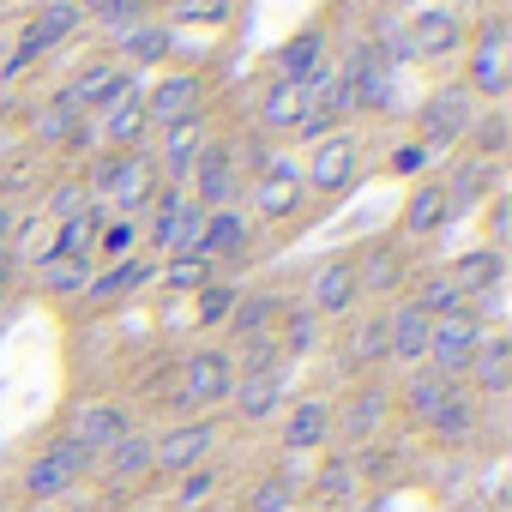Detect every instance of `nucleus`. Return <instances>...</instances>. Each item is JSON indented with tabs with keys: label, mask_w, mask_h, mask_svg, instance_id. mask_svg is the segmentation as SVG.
Listing matches in <instances>:
<instances>
[{
	"label": "nucleus",
	"mask_w": 512,
	"mask_h": 512,
	"mask_svg": "<svg viewBox=\"0 0 512 512\" xmlns=\"http://www.w3.org/2000/svg\"><path fill=\"white\" fill-rule=\"evenodd\" d=\"M85 193H97V199H109L121 217H133V211L157 193V163H151V151H109V157H97L91 175H85Z\"/></svg>",
	"instance_id": "1"
},
{
	"label": "nucleus",
	"mask_w": 512,
	"mask_h": 512,
	"mask_svg": "<svg viewBox=\"0 0 512 512\" xmlns=\"http://www.w3.org/2000/svg\"><path fill=\"white\" fill-rule=\"evenodd\" d=\"M470 121H476V97H470V85L464 79H452V85H440L428 103H422V115H416V145L434 157V151H452L464 133H470Z\"/></svg>",
	"instance_id": "2"
},
{
	"label": "nucleus",
	"mask_w": 512,
	"mask_h": 512,
	"mask_svg": "<svg viewBox=\"0 0 512 512\" xmlns=\"http://www.w3.org/2000/svg\"><path fill=\"white\" fill-rule=\"evenodd\" d=\"M482 332H488V320H482L476 308L434 320V326H428V362H422V368H434L440 380H464V374H470V356H476V344H482Z\"/></svg>",
	"instance_id": "3"
},
{
	"label": "nucleus",
	"mask_w": 512,
	"mask_h": 512,
	"mask_svg": "<svg viewBox=\"0 0 512 512\" xmlns=\"http://www.w3.org/2000/svg\"><path fill=\"white\" fill-rule=\"evenodd\" d=\"M229 392H235V356L217 350V344H205V350H193L181 362L175 410H217V404H229Z\"/></svg>",
	"instance_id": "4"
},
{
	"label": "nucleus",
	"mask_w": 512,
	"mask_h": 512,
	"mask_svg": "<svg viewBox=\"0 0 512 512\" xmlns=\"http://www.w3.org/2000/svg\"><path fill=\"white\" fill-rule=\"evenodd\" d=\"M211 452H217V422H211V416L169 422L163 434H151V476L199 470V464H211Z\"/></svg>",
	"instance_id": "5"
},
{
	"label": "nucleus",
	"mask_w": 512,
	"mask_h": 512,
	"mask_svg": "<svg viewBox=\"0 0 512 512\" xmlns=\"http://www.w3.org/2000/svg\"><path fill=\"white\" fill-rule=\"evenodd\" d=\"M85 470H91V458L61 434V440H49V446L25 464V500H61L67 488L85 482Z\"/></svg>",
	"instance_id": "6"
},
{
	"label": "nucleus",
	"mask_w": 512,
	"mask_h": 512,
	"mask_svg": "<svg viewBox=\"0 0 512 512\" xmlns=\"http://www.w3.org/2000/svg\"><path fill=\"white\" fill-rule=\"evenodd\" d=\"M139 109H145V127L199 121V109H205V79H199L193 67H181V73H163L151 91H139Z\"/></svg>",
	"instance_id": "7"
},
{
	"label": "nucleus",
	"mask_w": 512,
	"mask_h": 512,
	"mask_svg": "<svg viewBox=\"0 0 512 512\" xmlns=\"http://www.w3.org/2000/svg\"><path fill=\"white\" fill-rule=\"evenodd\" d=\"M356 169H362V139L350 127H338V133L314 139V157H308V181L302 187L320 193V199H332V193H344L356 181Z\"/></svg>",
	"instance_id": "8"
},
{
	"label": "nucleus",
	"mask_w": 512,
	"mask_h": 512,
	"mask_svg": "<svg viewBox=\"0 0 512 512\" xmlns=\"http://www.w3.org/2000/svg\"><path fill=\"white\" fill-rule=\"evenodd\" d=\"M121 434H133V416H127V404H109V398H91V404H79L73 410V422H67V440L97 464Z\"/></svg>",
	"instance_id": "9"
},
{
	"label": "nucleus",
	"mask_w": 512,
	"mask_h": 512,
	"mask_svg": "<svg viewBox=\"0 0 512 512\" xmlns=\"http://www.w3.org/2000/svg\"><path fill=\"white\" fill-rule=\"evenodd\" d=\"M247 199H253V211H260L266 223H290L302 205H308V187H302V175L284 163V157H272L260 175H253V187H247Z\"/></svg>",
	"instance_id": "10"
},
{
	"label": "nucleus",
	"mask_w": 512,
	"mask_h": 512,
	"mask_svg": "<svg viewBox=\"0 0 512 512\" xmlns=\"http://www.w3.org/2000/svg\"><path fill=\"white\" fill-rule=\"evenodd\" d=\"M139 91H145V85L127 73V79L109 91V103H103V109H91V115H97V133H103L115 151H139V133H145V109H139Z\"/></svg>",
	"instance_id": "11"
},
{
	"label": "nucleus",
	"mask_w": 512,
	"mask_h": 512,
	"mask_svg": "<svg viewBox=\"0 0 512 512\" xmlns=\"http://www.w3.org/2000/svg\"><path fill=\"white\" fill-rule=\"evenodd\" d=\"M470 37H464V19L458 13H446V7H422V13H410V25H404V55H458Z\"/></svg>",
	"instance_id": "12"
},
{
	"label": "nucleus",
	"mask_w": 512,
	"mask_h": 512,
	"mask_svg": "<svg viewBox=\"0 0 512 512\" xmlns=\"http://www.w3.org/2000/svg\"><path fill=\"white\" fill-rule=\"evenodd\" d=\"M187 199H193L199 211H223V205L235 199V151H229V145H205V151H199V163H193V175H187Z\"/></svg>",
	"instance_id": "13"
},
{
	"label": "nucleus",
	"mask_w": 512,
	"mask_h": 512,
	"mask_svg": "<svg viewBox=\"0 0 512 512\" xmlns=\"http://www.w3.org/2000/svg\"><path fill=\"white\" fill-rule=\"evenodd\" d=\"M356 296H362V284H356V260H350V253H338V260L314 266V278H308V308H314L320 320L350 314Z\"/></svg>",
	"instance_id": "14"
},
{
	"label": "nucleus",
	"mask_w": 512,
	"mask_h": 512,
	"mask_svg": "<svg viewBox=\"0 0 512 512\" xmlns=\"http://www.w3.org/2000/svg\"><path fill=\"white\" fill-rule=\"evenodd\" d=\"M278 314H284V302H278L272 290H241V302H235V314L223 320V332H229L235 350H247V344H260V338H278ZM235 350H229V356H235Z\"/></svg>",
	"instance_id": "15"
},
{
	"label": "nucleus",
	"mask_w": 512,
	"mask_h": 512,
	"mask_svg": "<svg viewBox=\"0 0 512 512\" xmlns=\"http://www.w3.org/2000/svg\"><path fill=\"white\" fill-rule=\"evenodd\" d=\"M284 368H253V374H235V392H229V410L241 422H272L284 410Z\"/></svg>",
	"instance_id": "16"
},
{
	"label": "nucleus",
	"mask_w": 512,
	"mask_h": 512,
	"mask_svg": "<svg viewBox=\"0 0 512 512\" xmlns=\"http://www.w3.org/2000/svg\"><path fill=\"white\" fill-rule=\"evenodd\" d=\"M247 241H253V229H247V217H241L235 205L205 211V229H199V260H211V266H241V260H247Z\"/></svg>",
	"instance_id": "17"
},
{
	"label": "nucleus",
	"mask_w": 512,
	"mask_h": 512,
	"mask_svg": "<svg viewBox=\"0 0 512 512\" xmlns=\"http://www.w3.org/2000/svg\"><path fill=\"white\" fill-rule=\"evenodd\" d=\"M320 67H332V61H326V31H320V25L284 37L278 55H272V79H284V85H308Z\"/></svg>",
	"instance_id": "18"
},
{
	"label": "nucleus",
	"mask_w": 512,
	"mask_h": 512,
	"mask_svg": "<svg viewBox=\"0 0 512 512\" xmlns=\"http://www.w3.org/2000/svg\"><path fill=\"white\" fill-rule=\"evenodd\" d=\"M79 0H49V7L25 25V37H19V61H37V55H49V49H61L73 31H79Z\"/></svg>",
	"instance_id": "19"
},
{
	"label": "nucleus",
	"mask_w": 512,
	"mask_h": 512,
	"mask_svg": "<svg viewBox=\"0 0 512 512\" xmlns=\"http://www.w3.org/2000/svg\"><path fill=\"white\" fill-rule=\"evenodd\" d=\"M199 151H205V121H175V127H163V145L151 163H157V175H169V187H187Z\"/></svg>",
	"instance_id": "20"
},
{
	"label": "nucleus",
	"mask_w": 512,
	"mask_h": 512,
	"mask_svg": "<svg viewBox=\"0 0 512 512\" xmlns=\"http://www.w3.org/2000/svg\"><path fill=\"white\" fill-rule=\"evenodd\" d=\"M464 386H470V392H482V398H500V392L512 386V344H506L494 326L482 332V344H476V356H470Z\"/></svg>",
	"instance_id": "21"
},
{
	"label": "nucleus",
	"mask_w": 512,
	"mask_h": 512,
	"mask_svg": "<svg viewBox=\"0 0 512 512\" xmlns=\"http://www.w3.org/2000/svg\"><path fill=\"white\" fill-rule=\"evenodd\" d=\"M476 422H482V404H476V392H470L464 380H452V386H446V398H440V404H434V416H428L434 440H446V446H464V440L476 434Z\"/></svg>",
	"instance_id": "22"
},
{
	"label": "nucleus",
	"mask_w": 512,
	"mask_h": 512,
	"mask_svg": "<svg viewBox=\"0 0 512 512\" xmlns=\"http://www.w3.org/2000/svg\"><path fill=\"white\" fill-rule=\"evenodd\" d=\"M494 181H500V169L464 151V157L452 163V175L440 181V193H446V217H458V211H470L476 199H488V193H494Z\"/></svg>",
	"instance_id": "23"
},
{
	"label": "nucleus",
	"mask_w": 512,
	"mask_h": 512,
	"mask_svg": "<svg viewBox=\"0 0 512 512\" xmlns=\"http://www.w3.org/2000/svg\"><path fill=\"white\" fill-rule=\"evenodd\" d=\"M428 314L416 308V302H398L392 314H386V344H392V362H404V368H422L428 362Z\"/></svg>",
	"instance_id": "24"
},
{
	"label": "nucleus",
	"mask_w": 512,
	"mask_h": 512,
	"mask_svg": "<svg viewBox=\"0 0 512 512\" xmlns=\"http://www.w3.org/2000/svg\"><path fill=\"white\" fill-rule=\"evenodd\" d=\"M446 278L464 290V302H476V296H494L500 290L506 260H500V247H470V253H458V260L446 266Z\"/></svg>",
	"instance_id": "25"
},
{
	"label": "nucleus",
	"mask_w": 512,
	"mask_h": 512,
	"mask_svg": "<svg viewBox=\"0 0 512 512\" xmlns=\"http://www.w3.org/2000/svg\"><path fill=\"white\" fill-rule=\"evenodd\" d=\"M332 440V404L326 398H296L284 416V446L290 452H320Z\"/></svg>",
	"instance_id": "26"
},
{
	"label": "nucleus",
	"mask_w": 512,
	"mask_h": 512,
	"mask_svg": "<svg viewBox=\"0 0 512 512\" xmlns=\"http://www.w3.org/2000/svg\"><path fill=\"white\" fill-rule=\"evenodd\" d=\"M121 79H127V73H121V61H85V67H79V79L61 91V103H67L73 115L103 109V103H109V91H115Z\"/></svg>",
	"instance_id": "27"
},
{
	"label": "nucleus",
	"mask_w": 512,
	"mask_h": 512,
	"mask_svg": "<svg viewBox=\"0 0 512 512\" xmlns=\"http://www.w3.org/2000/svg\"><path fill=\"white\" fill-rule=\"evenodd\" d=\"M151 476V434H121L109 452H103V482L109 488H127V482H145Z\"/></svg>",
	"instance_id": "28"
},
{
	"label": "nucleus",
	"mask_w": 512,
	"mask_h": 512,
	"mask_svg": "<svg viewBox=\"0 0 512 512\" xmlns=\"http://www.w3.org/2000/svg\"><path fill=\"white\" fill-rule=\"evenodd\" d=\"M350 260H356V284L368 296L404 284V253H398V241H368V253H350Z\"/></svg>",
	"instance_id": "29"
},
{
	"label": "nucleus",
	"mask_w": 512,
	"mask_h": 512,
	"mask_svg": "<svg viewBox=\"0 0 512 512\" xmlns=\"http://www.w3.org/2000/svg\"><path fill=\"white\" fill-rule=\"evenodd\" d=\"M446 223H452V217H446L440 181H416L410 199H404V235H410V241H428V235H440Z\"/></svg>",
	"instance_id": "30"
},
{
	"label": "nucleus",
	"mask_w": 512,
	"mask_h": 512,
	"mask_svg": "<svg viewBox=\"0 0 512 512\" xmlns=\"http://www.w3.org/2000/svg\"><path fill=\"white\" fill-rule=\"evenodd\" d=\"M380 416H386V392H380V386H362V392L344 404V416L332 410V434H338V440H368V434L380 428Z\"/></svg>",
	"instance_id": "31"
},
{
	"label": "nucleus",
	"mask_w": 512,
	"mask_h": 512,
	"mask_svg": "<svg viewBox=\"0 0 512 512\" xmlns=\"http://www.w3.org/2000/svg\"><path fill=\"white\" fill-rule=\"evenodd\" d=\"M302 115H308V97H302V85H284V79H272V85L260 91V121H266L272 133H296V127H302Z\"/></svg>",
	"instance_id": "32"
},
{
	"label": "nucleus",
	"mask_w": 512,
	"mask_h": 512,
	"mask_svg": "<svg viewBox=\"0 0 512 512\" xmlns=\"http://www.w3.org/2000/svg\"><path fill=\"white\" fill-rule=\"evenodd\" d=\"M145 278H151V260H139V253H133V260H115L109 272H91L85 296H91V302H121V296H133Z\"/></svg>",
	"instance_id": "33"
},
{
	"label": "nucleus",
	"mask_w": 512,
	"mask_h": 512,
	"mask_svg": "<svg viewBox=\"0 0 512 512\" xmlns=\"http://www.w3.org/2000/svg\"><path fill=\"white\" fill-rule=\"evenodd\" d=\"M404 302H416L428 320H446V314H464V308H470V302H464V290H458L446 272H428V278H422V284H416Z\"/></svg>",
	"instance_id": "34"
},
{
	"label": "nucleus",
	"mask_w": 512,
	"mask_h": 512,
	"mask_svg": "<svg viewBox=\"0 0 512 512\" xmlns=\"http://www.w3.org/2000/svg\"><path fill=\"white\" fill-rule=\"evenodd\" d=\"M31 278H37V290H49V296H85L91 260H37Z\"/></svg>",
	"instance_id": "35"
},
{
	"label": "nucleus",
	"mask_w": 512,
	"mask_h": 512,
	"mask_svg": "<svg viewBox=\"0 0 512 512\" xmlns=\"http://www.w3.org/2000/svg\"><path fill=\"white\" fill-rule=\"evenodd\" d=\"M121 49H127V67H157V61H169L175 37H169V25H133V31H121Z\"/></svg>",
	"instance_id": "36"
},
{
	"label": "nucleus",
	"mask_w": 512,
	"mask_h": 512,
	"mask_svg": "<svg viewBox=\"0 0 512 512\" xmlns=\"http://www.w3.org/2000/svg\"><path fill=\"white\" fill-rule=\"evenodd\" d=\"M464 145H470V157H482V163H494V157L506 151V109H500V103H488V109H476V121H470V133H464Z\"/></svg>",
	"instance_id": "37"
},
{
	"label": "nucleus",
	"mask_w": 512,
	"mask_h": 512,
	"mask_svg": "<svg viewBox=\"0 0 512 512\" xmlns=\"http://www.w3.org/2000/svg\"><path fill=\"white\" fill-rule=\"evenodd\" d=\"M241 302V284L235 278H211L205 290H193V326H223Z\"/></svg>",
	"instance_id": "38"
},
{
	"label": "nucleus",
	"mask_w": 512,
	"mask_h": 512,
	"mask_svg": "<svg viewBox=\"0 0 512 512\" xmlns=\"http://www.w3.org/2000/svg\"><path fill=\"white\" fill-rule=\"evenodd\" d=\"M284 326H278V356H308L314 344H320V314L302 302V308H284L278 314Z\"/></svg>",
	"instance_id": "39"
},
{
	"label": "nucleus",
	"mask_w": 512,
	"mask_h": 512,
	"mask_svg": "<svg viewBox=\"0 0 512 512\" xmlns=\"http://www.w3.org/2000/svg\"><path fill=\"white\" fill-rule=\"evenodd\" d=\"M37 133H43L49 145H61V151H85V139H91V133H85V121H79V115H73V109L61 103V97H55V103L43 109Z\"/></svg>",
	"instance_id": "40"
},
{
	"label": "nucleus",
	"mask_w": 512,
	"mask_h": 512,
	"mask_svg": "<svg viewBox=\"0 0 512 512\" xmlns=\"http://www.w3.org/2000/svg\"><path fill=\"white\" fill-rule=\"evenodd\" d=\"M211 278H217V266H211V260H199V253L163 260V290H175V296H193V290H205Z\"/></svg>",
	"instance_id": "41"
},
{
	"label": "nucleus",
	"mask_w": 512,
	"mask_h": 512,
	"mask_svg": "<svg viewBox=\"0 0 512 512\" xmlns=\"http://www.w3.org/2000/svg\"><path fill=\"white\" fill-rule=\"evenodd\" d=\"M350 362H368V368L392 362V344H386V314H374V320H362V326L350 332Z\"/></svg>",
	"instance_id": "42"
},
{
	"label": "nucleus",
	"mask_w": 512,
	"mask_h": 512,
	"mask_svg": "<svg viewBox=\"0 0 512 512\" xmlns=\"http://www.w3.org/2000/svg\"><path fill=\"white\" fill-rule=\"evenodd\" d=\"M446 386H452V380H440L434 368H410V380H404V404L428 422V416H434V404L446 398Z\"/></svg>",
	"instance_id": "43"
},
{
	"label": "nucleus",
	"mask_w": 512,
	"mask_h": 512,
	"mask_svg": "<svg viewBox=\"0 0 512 512\" xmlns=\"http://www.w3.org/2000/svg\"><path fill=\"white\" fill-rule=\"evenodd\" d=\"M247 512H296V476H260V488L247 494Z\"/></svg>",
	"instance_id": "44"
},
{
	"label": "nucleus",
	"mask_w": 512,
	"mask_h": 512,
	"mask_svg": "<svg viewBox=\"0 0 512 512\" xmlns=\"http://www.w3.org/2000/svg\"><path fill=\"white\" fill-rule=\"evenodd\" d=\"M79 13L97 19V25H109V31H133L139 13H145V0H79Z\"/></svg>",
	"instance_id": "45"
},
{
	"label": "nucleus",
	"mask_w": 512,
	"mask_h": 512,
	"mask_svg": "<svg viewBox=\"0 0 512 512\" xmlns=\"http://www.w3.org/2000/svg\"><path fill=\"white\" fill-rule=\"evenodd\" d=\"M350 488H356V464H350V458H326L320 476H314V494H320L326 506H338V500H350Z\"/></svg>",
	"instance_id": "46"
},
{
	"label": "nucleus",
	"mask_w": 512,
	"mask_h": 512,
	"mask_svg": "<svg viewBox=\"0 0 512 512\" xmlns=\"http://www.w3.org/2000/svg\"><path fill=\"white\" fill-rule=\"evenodd\" d=\"M211 494H217V470H211V464L175 476V512H193V506H205Z\"/></svg>",
	"instance_id": "47"
},
{
	"label": "nucleus",
	"mask_w": 512,
	"mask_h": 512,
	"mask_svg": "<svg viewBox=\"0 0 512 512\" xmlns=\"http://www.w3.org/2000/svg\"><path fill=\"white\" fill-rule=\"evenodd\" d=\"M133 241H139V223H133V217H109V223L97 229V247L109 253V260H133Z\"/></svg>",
	"instance_id": "48"
},
{
	"label": "nucleus",
	"mask_w": 512,
	"mask_h": 512,
	"mask_svg": "<svg viewBox=\"0 0 512 512\" xmlns=\"http://www.w3.org/2000/svg\"><path fill=\"white\" fill-rule=\"evenodd\" d=\"M175 25H229V0H175Z\"/></svg>",
	"instance_id": "49"
},
{
	"label": "nucleus",
	"mask_w": 512,
	"mask_h": 512,
	"mask_svg": "<svg viewBox=\"0 0 512 512\" xmlns=\"http://www.w3.org/2000/svg\"><path fill=\"white\" fill-rule=\"evenodd\" d=\"M85 199H91V193H85L79 181H61V187H55V199H49V211H55V217L67 223L73 211H85Z\"/></svg>",
	"instance_id": "50"
},
{
	"label": "nucleus",
	"mask_w": 512,
	"mask_h": 512,
	"mask_svg": "<svg viewBox=\"0 0 512 512\" xmlns=\"http://www.w3.org/2000/svg\"><path fill=\"white\" fill-rule=\"evenodd\" d=\"M506 217H512V205H506V193H494V211H488V241H482V247H500V241H506Z\"/></svg>",
	"instance_id": "51"
},
{
	"label": "nucleus",
	"mask_w": 512,
	"mask_h": 512,
	"mask_svg": "<svg viewBox=\"0 0 512 512\" xmlns=\"http://www.w3.org/2000/svg\"><path fill=\"white\" fill-rule=\"evenodd\" d=\"M392 169H398V175H422V169H428V151H422V145H404V151L392 157Z\"/></svg>",
	"instance_id": "52"
},
{
	"label": "nucleus",
	"mask_w": 512,
	"mask_h": 512,
	"mask_svg": "<svg viewBox=\"0 0 512 512\" xmlns=\"http://www.w3.org/2000/svg\"><path fill=\"white\" fill-rule=\"evenodd\" d=\"M13 284V247H0V290Z\"/></svg>",
	"instance_id": "53"
},
{
	"label": "nucleus",
	"mask_w": 512,
	"mask_h": 512,
	"mask_svg": "<svg viewBox=\"0 0 512 512\" xmlns=\"http://www.w3.org/2000/svg\"><path fill=\"white\" fill-rule=\"evenodd\" d=\"M133 512H145V506H133Z\"/></svg>",
	"instance_id": "54"
}]
</instances>
